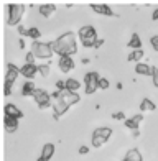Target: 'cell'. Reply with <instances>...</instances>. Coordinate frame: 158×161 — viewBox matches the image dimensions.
<instances>
[{"mask_svg":"<svg viewBox=\"0 0 158 161\" xmlns=\"http://www.w3.org/2000/svg\"><path fill=\"white\" fill-rule=\"evenodd\" d=\"M51 48L56 54L61 56H73L77 53V43H76V33L68 31L61 35L58 40L51 41Z\"/></svg>","mask_w":158,"mask_h":161,"instance_id":"6da1fadb","label":"cell"},{"mask_svg":"<svg viewBox=\"0 0 158 161\" xmlns=\"http://www.w3.org/2000/svg\"><path fill=\"white\" fill-rule=\"evenodd\" d=\"M5 10H7V25L15 26V25L20 23V20H21V17H23L26 7L21 5V3H8L5 7Z\"/></svg>","mask_w":158,"mask_h":161,"instance_id":"7a4b0ae2","label":"cell"},{"mask_svg":"<svg viewBox=\"0 0 158 161\" xmlns=\"http://www.w3.org/2000/svg\"><path fill=\"white\" fill-rule=\"evenodd\" d=\"M31 53L38 58V59H49L53 56V48H51V41L49 43H41L38 41H33L31 43Z\"/></svg>","mask_w":158,"mask_h":161,"instance_id":"3957f363","label":"cell"},{"mask_svg":"<svg viewBox=\"0 0 158 161\" xmlns=\"http://www.w3.org/2000/svg\"><path fill=\"white\" fill-rule=\"evenodd\" d=\"M99 74L96 71L92 72H87V74L84 76V84H86V94L87 96H92L97 89H99Z\"/></svg>","mask_w":158,"mask_h":161,"instance_id":"277c9868","label":"cell"},{"mask_svg":"<svg viewBox=\"0 0 158 161\" xmlns=\"http://www.w3.org/2000/svg\"><path fill=\"white\" fill-rule=\"evenodd\" d=\"M33 99L37 102V105L40 110H45L51 105V94H48L45 89H37L33 94Z\"/></svg>","mask_w":158,"mask_h":161,"instance_id":"5b68a950","label":"cell"},{"mask_svg":"<svg viewBox=\"0 0 158 161\" xmlns=\"http://www.w3.org/2000/svg\"><path fill=\"white\" fill-rule=\"evenodd\" d=\"M59 100L63 102L64 105H68V107H71V105H74V104H77L79 100H81V96H79L77 92H71V91H61V96H59Z\"/></svg>","mask_w":158,"mask_h":161,"instance_id":"8992f818","label":"cell"},{"mask_svg":"<svg viewBox=\"0 0 158 161\" xmlns=\"http://www.w3.org/2000/svg\"><path fill=\"white\" fill-rule=\"evenodd\" d=\"M20 74L28 80H33L38 74V66L37 64H23L20 68Z\"/></svg>","mask_w":158,"mask_h":161,"instance_id":"52a82bcc","label":"cell"},{"mask_svg":"<svg viewBox=\"0 0 158 161\" xmlns=\"http://www.w3.org/2000/svg\"><path fill=\"white\" fill-rule=\"evenodd\" d=\"M20 76V68L18 66H15V64H12V63H8L7 64V72H5V82H15L17 80V77Z\"/></svg>","mask_w":158,"mask_h":161,"instance_id":"ba28073f","label":"cell"},{"mask_svg":"<svg viewBox=\"0 0 158 161\" xmlns=\"http://www.w3.org/2000/svg\"><path fill=\"white\" fill-rule=\"evenodd\" d=\"M3 127H5L7 133H13V131H17V128H18V119H17V117H12V115H5L3 117Z\"/></svg>","mask_w":158,"mask_h":161,"instance_id":"9c48e42d","label":"cell"},{"mask_svg":"<svg viewBox=\"0 0 158 161\" xmlns=\"http://www.w3.org/2000/svg\"><path fill=\"white\" fill-rule=\"evenodd\" d=\"M91 8H92V12L99 13V15H104V17H117L116 13L112 12L110 7L105 5V3H102V5H99V3H94V5H92V3H91Z\"/></svg>","mask_w":158,"mask_h":161,"instance_id":"30bf717a","label":"cell"},{"mask_svg":"<svg viewBox=\"0 0 158 161\" xmlns=\"http://www.w3.org/2000/svg\"><path fill=\"white\" fill-rule=\"evenodd\" d=\"M58 66H59L61 72H69V71L74 69V61L71 56H61L59 61H58Z\"/></svg>","mask_w":158,"mask_h":161,"instance_id":"8fae6325","label":"cell"},{"mask_svg":"<svg viewBox=\"0 0 158 161\" xmlns=\"http://www.w3.org/2000/svg\"><path fill=\"white\" fill-rule=\"evenodd\" d=\"M54 155V145L53 143H46V145H43V148H41V155L37 161H49L53 158Z\"/></svg>","mask_w":158,"mask_h":161,"instance_id":"7c38bea8","label":"cell"},{"mask_svg":"<svg viewBox=\"0 0 158 161\" xmlns=\"http://www.w3.org/2000/svg\"><path fill=\"white\" fill-rule=\"evenodd\" d=\"M77 36H79V40H86V38H92V36H97V33H96V28L92 26V25H84V26L79 28Z\"/></svg>","mask_w":158,"mask_h":161,"instance_id":"4fadbf2b","label":"cell"},{"mask_svg":"<svg viewBox=\"0 0 158 161\" xmlns=\"http://www.w3.org/2000/svg\"><path fill=\"white\" fill-rule=\"evenodd\" d=\"M68 108H69V107L64 105L61 100H56V104L53 105V119H54V120H59L61 117L68 112Z\"/></svg>","mask_w":158,"mask_h":161,"instance_id":"5bb4252c","label":"cell"},{"mask_svg":"<svg viewBox=\"0 0 158 161\" xmlns=\"http://www.w3.org/2000/svg\"><path fill=\"white\" fill-rule=\"evenodd\" d=\"M54 12H56V5H53V3H45V5H40L38 7V13H40L43 18L53 17Z\"/></svg>","mask_w":158,"mask_h":161,"instance_id":"9a60e30c","label":"cell"},{"mask_svg":"<svg viewBox=\"0 0 158 161\" xmlns=\"http://www.w3.org/2000/svg\"><path fill=\"white\" fill-rule=\"evenodd\" d=\"M3 112H5V115L17 117L18 120H20V119H23V112H21V110H20V108H18L15 104H5V107H3Z\"/></svg>","mask_w":158,"mask_h":161,"instance_id":"2e32d148","label":"cell"},{"mask_svg":"<svg viewBox=\"0 0 158 161\" xmlns=\"http://www.w3.org/2000/svg\"><path fill=\"white\" fill-rule=\"evenodd\" d=\"M142 120H143V115H142V114H138V115H133L132 119H125L124 122H125V127H127V128H130V130H137V128L140 127Z\"/></svg>","mask_w":158,"mask_h":161,"instance_id":"e0dca14e","label":"cell"},{"mask_svg":"<svg viewBox=\"0 0 158 161\" xmlns=\"http://www.w3.org/2000/svg\"><path fill=\"white\" fill-rule=\"evenodd\" d=\"M122 161H143V156H142V153L137 148H132V150L127 151V155L124 156Z\"/></svg>","mask_w":158,"mask_h":161,"instance_id":"ac0fdd59","label":"cell"},{"mask_svg":"<svg viewBox=\"0 0 158 161\" xmlns=\"http://www.w3.org/2000/svg\"><path fill=\"white\" fill-rule=\"evenodd\" d=\"M35 91H37V87H35V82L28 80V82H25L23 87H21V96H23V97H33Z\"/></svg>","mask_w":158,"mask_h":161,"instance_id":"d6986e66","label":"cell"},{"mask_svg":"<svg viewBox=\"0 0 158 161\" xmlns=\"http://www.w3.org/2000/svg\"><path fill=\"white\" fill-rule=\"evenodd\" d=\"M135 72L140 76H152V66H148L145 63H137L135 66Z\"/></svg>","mask_w":158,"mask_h":161,"instance_id":"ffe728a7","label":"cell"},{"mask_svg":"<svg viewBox=\"0 0 158 161\" xmlns=\"http://www.w3.org/2000/svg\"><path fill=\"white\" fill-rule=\"evenodd\" d=\"M66 89L71 91V92H77L81 89V82L74 77H69V79H66Z\"/></svg>","mask_w":158,"mask_h":161,"instance_id":"44dd1931","label":"cell"},{"mask_svg":"<svg viewBox=\"0 0 158 161\" xmlns=\"http://www.w3.org/2000/svg\"><path fill=\"white\" fill-rule=\"evenodd\" d=\"M127 45L132 48V51H135V49H142V40H140L138 33H133V35H132V38H130V41H128Z\"/></svg>","mask_w":158,"mask_h":161,"instance_id":"7402d4cb","label":"cell"},{"mask_svg":"<svg viewBox=\"0 0 158 161\" xmlns=\"http://www.w3.org/2000/svg\"><path fill=\"white\" fill-rule=\"evenodd\" d=\"M143 56H145V53H143L142 49H135V51H132V53L128 54L127 61H128V63H132V61H133V63H140V59H142Z\"/></svg>","mask_w":158,"mask_h":161,"instance_id":"603a6c76","label":"cell"},{"mask_svg":"<svg viewBox=\"0 0 158 161\" xmlns=\"http://www.w3.org/2000/svg\"><path fill=\"white\" fill-rule=\"evenodd\" d=\"M91 142H92V148H100V146H104L107 143V140L104 136H100V135H96V133H92V138H91Z\"/></svg>","mask_w":158,"mask_h":161,"instance_id":"cb8c5ba5","label":"cell"},{"mask_svg":"<svg viewBox=\"0 0 158 161\" xmlns=\"http://www.w3.org/2000/svg\"><path fill=\"white\" fill-rule=\"evenodd\" d=\"M155 108H156V105L150 99H143L142 100V104H140V110L142 112H152V110H155Z\"/></svg>","mask_w":158,"mask_h":161,"instance_id":"d4e9b609","label":"cell"},{"mask_svg":"<svg viewBox=\"0 0 158 161\" xmlns=\"http://www.w3.org/2000/svg\"><path fill=\"white\" fill-rule=\"evenodd\" d=\"M92 133H96V135H100V136H104L105 140H109L110 138V135H112V128H109V127H99V128H96Z\"/></svg>","mask_w":158,"mask_h":161,"instance_id":"484cf974","label":"cell"},{"mask_svg":"<svg viewBox=\"0 0 158 161\" xmlns=\"http://www.w3.org/2000/svg\"><path fill=\"white\" fill-rule=\"evenodd\" d=\"M40 36H41L40 28H37V26L28 28V38H31L33 41H38V40H40Z\"/></svg>","mask_w":158,"mask_h":161,"instance_id":"4316f807","label":"cell"},{"mask_svg":"<svg viewBox=\"0 0 158 161\" xmlns=\"http://www.w3.org/2000/svg\"><path fill=\"white\" fill-rule=\"evenodd\" d=\"M97 40H99L97 36H92V38H86V40H81V43H82V46H84V48H94Z\"/></svg>","mask_w":158,"mask_h":161,"instance_id":"83f0119b","label":"cell"},{"mask_svg":"<svg viewBox=\"0 0 158 161\" xmlns=\"http://www.w3.org/2000/svg\"><path fill=\"white\" fill-rule=\"evenodd\" d=\"M38 72H40V76L48 77V76H49V66H48V64H40V66H38Z\"/></svg>","mask_w":158,"mask_h":161,"instance_id":"f1b7e54d","label":"cell"},{"mask_svg":"<svg viewBox=\"0 0 158 161\" xmlns=\"http://www.w3.org/2000/svg\"><path fill=\"white\" fill-rule=\"evenodd\" d=\"M152 79H153V86L158 87V68L152 66Z\"/></svg>","mask_w":158,"mask_h":161,"instance_id":"f546056e","label":"cell"},{"mask_svg":"<svg viewBox=\"0 0 158 161\" xmlns=\"http://www.w3.org/2000/svg\"><path fill=\"white\" fill-rule=\"evenodd\" d=\"M109 86H110V82H109L105 77H100V79H99V89L105 91V89H109Z\"/></svg>","mask_w":158,"mask_h":161,"instance_id":"4dcf8cb0","label":"cell"},{"mask_svg":"<svg viewBox=\"0 0 158 161\" xmlns=\"http://www.w3.org/2000/svg\"><path fill=\"white\" fill-rule=\"evenodd\" d=\"M35 59H37V56L30 51V53H26V56H25V64H35Z\"/></svg>","mask_w":158,"mask_h":161,"instance_id":"1f68e13d","label":"cell"},{"mask_svg":"<svg viewBox=\"0 0 158 161\" xmlns=\"http://www.w3.org/2000/svg\"><path fill=\"white\" fill-rule=\"evenodd\" d=\"M12 86H13L12 82H5V86H3V94H5L7 97L12 94Z\"/></svg>","mask_w":158,"mask_h":161,"instance_id":"d6a6232c","label":"cell"},{"mask_svg":"<svg viewBox=\"0 0 158 161\" xmlns=\"http://www.w3.org/2000/svg\"><path fill=\"white\" fill-rule=\"evenodd\" d=\"M56 89L58 91H66V80H56Z\"/></svg>","mask_w":158,"mask_h":161,"instance_id":"836d02e7","label":"cell"},{"mask_svg":"<svg viewBox=\"0 0 158 161\" xmlns=\"http://www.w3.org/2000/svg\"><path fill=\"white\" fill-rule=\"evenodd\" d=\"M150 43H152V48H153L155 51H158V35L152 36V38H150Z\"/></svg>","mask_w":158,"mask_h":161,"instance_id":"e575fe53","label":"cell"},{"mask_svg":"<svg viewBox=\"0 0 158 161\" xmlns=\"http://www.w3.org/2000/svg\"><path fill=\"white\" fill-rule=\"evenodd\" d=\"M112 119H116V120H125V114L124 112H117V114L112 115Z\"/></svg>","mask_w":158,"mask_h":161,"instance_id":"d590c367","label":"cell"},{"mask_svg":"<svg viewBox=\"0 0 158 161\" xmlns=\"http://www.w3.org/2000/svg\"><path fill=\"white\" fill-rule=\"evenodd\" d=\"M18 33L21 35V36H28V30L25 26H18Z\"/></svg>","mask_w":158,"mask_h":161,"instance_id":"8d00e7d4","label":"cell"},{"mask_svg":"<svg viewBox=\"0 0 158 161\" xmlns=\"http://www.w3.org/2000/svg\"><path fill=\"white\" fill-rule=\"evenodd\" d=\"M89 153V146H81L79 148V155H87Z\"/></svg>","mask_w":158,"mask_h":161,"instance_id":"74e56055","label":"cell"},{"mask_svg":"<svg viewBox=\"0 0 158 161\" xmlns=\"http://www.w3.org/2000/svg\"><path fill=\"white\" fill-rule=\"evenodd\" d=\"M104 43H105V40H102V38H99V40L96 41V46H94V48H100V46L104 45Z\"/></svg>","mask_w":158,"mask_h":161,"instance_id":"f35d334b","label":"cell"},{"mask_svg":"<svg viewBox=\"0 0 158 161\" xmlns=\"http://www.w3.org/2000/svg\"><path fill=\"white\" fill-rule=\"evenodd\" d=\"M152 20H153V21H158V8H155L153 15H152Z\"/></svg>","mask_w":158,"mask_h":161,"instance_id":"ab89813d","label":"cell"},{"mask_svg":"<svg viewBox=\"0 0 158 161\" xmlns=\"http://www.w3.org/2000/svg\"><path fill=\"white\" fill-rule=\"evenodd\" d=\"M132 135L135 136V138H137V136H140V130L137 128V130H132Z\"/></svg>","mask_w":158,"mask_h":161,"instance_id":"60d3db41","label":"cell"},{"mask_svg":"<svg viewBox=\"0 0 158 161\" xmlns=\"http://www.w3.org/2000/svg\"><path fill=\"white\" fill-rule=\"evenodd\" d=\"M18 43H20V48H21V49H23V48H25V41H23V40H20Z\"/></svg>","mask_w":158,"mask_h":161,"instance_id":"b9f144b4","label":"cell"}]
</instances>
